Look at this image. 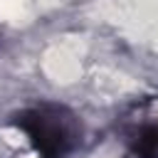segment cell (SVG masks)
I'll return each instance as SVG.
<instances>
[{
  "mask_svg": "<svg viewBox=\"0 0 158 158\" xmlns=\"http://www.w3.org/2000/svg\"><path fill=\"white\" fill-rule=\"evenodd\" d=\"M30 138L40 158H62L77 141L74 116L62 106H37L17 116L15 121Z\"/></svg>",
  "mask_w": 158,
  "mask_h": 158,
  "instance_id": "1",
  "label": "cell"
},
{
  "mask_svg": "<svg viewBox=\"0 0 158 158\" xmlns=\"http://www.w3.org/2000/svg\"><path fill=\"white\" fill-rule=\"evenodd\" d=\"M138 118L131 121L128 128V143L136 158H158V121L151 114L148 101L136 106Z\"/></svg>",
  "mask_w": 158,
  "mask_h": 158,
  "instance_id": "2",
  "label": "cell"
}]
</instances>
